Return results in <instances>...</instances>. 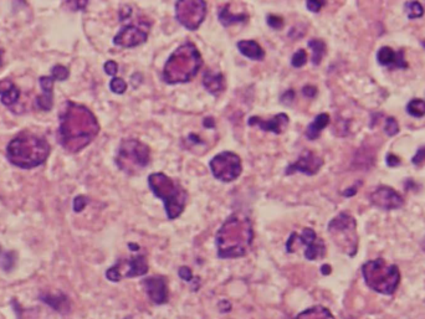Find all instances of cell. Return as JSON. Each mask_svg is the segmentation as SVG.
<instances>
[{
    "mask_svg": "<svg viewBox=\"0 0 425 319\" xmlns=\"http://www.w3.org/2000/svg\"><path fill=\"white\" fill-rule=\"evenodd\" d=\"M58 125V141L69 153H78L97 137L100 124L91 109L80 103L66 101Z\"/></svg>",
    "mask_w": 425,
    "mask_h": 319,
    "instance_id": "1",
    "label": "cell"
},
{
    "mask_svg": "<svg viewBox=\"0 0 425 319\" xmlns=\"http://www.w3.org/2000/svg\"><path fill=\"white\" fill-rule=\"evenodd\" d=\"M254 240L251 219L241 211H235L224 221L215 236L220 258H239L250 252Z\"/></svg>",
    "mask_w": 425,
    "mask_h": 319,
    "instance_id": "2",
    "label": "cell"
},
{
    "mask_svg": "<svg viewBox=\"0 0 425 319\" xmlns=\"http://www.w3.org/2000/svg\"><path fill=\"white\" fill-rule=\"evenodd\" d=\"M203 66V57L193 42L179 45L168 57L162 78L167 85L186 84L194 78Z\"/></svg>",
    "mask_w": 425,
    "mask_h": 319,
    "instance_id": "3",
    "label": "cell"
},
{
    "mask_svg": "<svg viewBox=\"0 0 425 319\" xmlns=\"http://www.w3.org/2000/svg\"><path fill=\"white\" fill-rule=\"evenodd\" d=\"M9 161L22 169H31L44 163L50 156V145L41 137L21 133L6 147Z\"/></svg>",
    "mask_w": 425,
    "mask_h": 319,
    "instance_id": "4",
    "label": "cell"
},
{
    "mask_svg": "<svg viewBox=\"0 0 425 319\" xmlns=\"http://www.w3.org/2000/svg\"><path fill=\"white\" fill-rule=\"evenodd\" d=\"M148 185L153 194L163 201L168 219L175 220L183 214L188 201V193L178 181L158 172L148 177Z\"/></svg>",
    "mask_w": 425,
    "mask_h": 319,
    "instance_id": "5",
    "label": "cell"
},
{
    "mask_svg": "<svg viewBox=\"0 0 425 319\" xmlns=\"http://www.w3.org/2000/svg\"><path fill=\"white\" fill-rule=\"evenodd\" d=\"M364 282L377 293L392 296L400 282V271L397 265H389L379 257L368 261L362 266Z\"/></svg>",
    "mask_w": 425,
    "mask_h": 319,
    "instance_id": "6",
    "label": "cell"
},
{
    "mask_svg": "<svg viewBox=\"0 0 425 319\" xmlns=\"http://www.w3.org/2000/svg\"><path fill=\"white\" fill-rule=\"evenodd\" d=\"M117 167L126 174H138L142 169L148 167L150 161V149L146 143L134 138L122 141L117 150Z\"/></svg>",
    "mask_w": 425,
    "mask_h": 319,
    "instance_id": "7",
    "label": "cell"
},
{
    "mask_svg": "<svg viewBox=\"0 0 425 319\" xmlns=\"http://www.w3.org/2000/svg\"><path fill=\"white\" fill-rule=\"evenodd\" d=\"M328 233L334 244L345 253L353 257L358 250V235H357V222L352 215L341 213L331 220L328 224Z\"/></svg>",
    "mask_w": 425,
    "mask_h": 319,
    "instance_id": "8",
    "label": "cell"
},
{
    "mask_svg": "<svg viewBox=\"0 0 425 319\" xmlns=\"http://www.w3.org/2000/svg\"><path fill=\"white\" fill-rule=\"evenodd\" d=\"M211 174L217 180L222 183H231L239 178L242 172L241 158L236 153L222 152L211 159L209 163Z\"/></svg>",
    "mask_w": 425,
    "mask_h": 319,
    "instance_id": "9",
    "label": "cell"
},
{
    "mask_svg": "<svg viewBox=\"0 0 425 319\" xmlns=\"http://www.w3.org/2000/svg\"><path fill=\"white\" fill-rule=\"evenodd\" d=\"M174 9L175 19L190 31L198 30L206 17V3L203 0L177 1Z\"/></svg>",
    "mask_w": 425,
    "mask_h": 319,
    "instance_id": "10",
    "label": "cell"
},
{
    "mask_svg": "<svg viewBox=\"0 0 425 319\" xmlns=\"http://www.w3.org/2000/svg\"><path fill=\"white\" fill-rule=\"evenodd\" d=\"M150 26H152L150 22L146 20H139L134 24H128L117 33L116 36L113 37V44L125 49H132V47L145 44L148 39Z\"/></svg>",
    "mask_w": 425,
    "mask_h": 319,
    "instance_id": "11",
    "label": "cell"
},
{
    "mask_svg": "<svg viewBox=\"0 0 425 319\" xmlns=\"http://www.w3.org/2000/svg\"><path fill=\"white\" fill-rule=\"evenodd\" d=\"M370 203L384 211L397 210L404 205L403 196L388 185H379L370 195Z\"/></svg>",
    "mask_w": 425,
    "mask_h": 319,
    "instance_id": "12",
    "label": "cell"
},
{
    "mask_svg": "<svg viewBox=\"0 0 425 319\" xmlns=\"http://www.w3.org/2000/svg\"><path fill=\"white\" fill-rule=\"evenodd\" d=\"M323 165V159L311 150L302 153L294 163L287 165L285 174L291 175L295 173H303L306 175H314L320 172Z\"/></svg>",
    "mask_w": 425,
    "mask_h": 319,
    "instance_id": "13",
    "label": "cell"
},
{
    "mask_svg": "<svg viewBox=\"0 0 425 319\" xmlns=\"http://www.w3.org/2000/svg\"><path fill=\"white\" fill-rule=\"evenodd\" d=\"M143 287L147 292L148 297L156 304H164L168 302L169 292H168L167 280L162 276H152L143 280Z\"/></svg>",
    "mask_w": 425,
    "mask_h": 319,
    "instance_id": "14",
    "label": "cell"
},
{
    "mask_svg": "<svg viewBox=\"0 0 425 319\" xmlns=\"http://www.w3.org/2000/svg\"><path fill=\"white\" fill-rule=\"evenodd\" d=\"M289 123L290 118L286 113H278L276 116H274L273 118H270V120H264V118H260L258 116H254L250 117L249 121H247V124L250 125V127L256 125L261 131L271 132V133L275 134L283 133V131L286 129Z\"/></svg>",
    "mask_w": 425,
    "mask_h": 319,
    "instance_id": "15",
    "label": "cell"
},
{
    "mask_svg": "<svg viewBox=\"0 0 425 319\" xmlns=\"http://www.w3.org/2000/svg\"><path fill=\"white\" fill-rule=\"evenodd\" d=\"M121 266L125 267L126 271L123 273V277L132 278V277H139V276H145L148 272V262L147 258L143 255H138L132 257L128 261H118Z\"/></svg>",
    "mask_w": 425,
    "mask_h": 319,
    "instance_id": "16",
    "label": "cell"
},
{
    "mask_svg": "<svg viewBox=\"0 0 425 319\" xmlns=\"http://www.w3.org/2000/svg\"><path fill=\"white\" fill-rule=\"evenodd\" d=\"M40 87L44 91L42 96L35 100V107L41 111H50L53 108V87H54V78L53 76H41L39 78Z\"/></svg>",
    "mask_w": 425,
    "mask_h": 319,
    "instance_id": "17",
    "label": "cell"
},
{
    "mask_svg": "<svg viewBox=\"0 0 425 319\" xmlns=\"http://www.w3.org/2000/svg\"><path fill=\"white\" fill-rule=\"evenodd\" d=\"M203 86L210 94L222 93L225 89V78L220 72H211L210 70H206L203 75Z\"/></svg>",
    "mask_w": 425,
    "mask_h": 319,
    "instance_id": "18",
    "label": "cell"
},
{
    "mask_svg": "<svg viewBox=\"0 0 425 319\" xmlns=\"http://www.w3.org/2000/svg\"><path fill=\"white\" fill-rule=\"evenodd\" d=\"M238 49L241 55L254 61H262L265 58L264 49L254 40H241L238 42Z\"/></svg>",
    "mask_w": 425,
    "mask_h": 319,
    "instance_id": "19",
    "label": "cell"
},
{
    "mask_svg": "<svg viewBox=\"0 0 425 319\" xmlns=\"http://www.w3.org/2000/svg\"><path fill=\"white\" fill-rule=\"evenodd\" d=\"M330 124V116L327 113H321L316 116L314 121L306 128V137L310 141H314L321 136V132Z\"/></svg>",
    "mask_w": 425,
    "mask_h": 319,
    "instance_id": "20",
    "label": "cell"
},
{
    "mask_svg": "<svg viewBox=\"0 0 425 319\" xmlns=\"http://www.w3.org/2000/svg\"><path fill=\"white\" fill-rule=\"evenodd\" d=\"M20 97V92L11 81H0V101L3 105L11 106L18 102Z\"/></svg>",
    "mask_w": 425,
    "mask_h": 319,
    "instance_id": "21",
    "label": "cell"
},
{
    "mask_svg": "<svg viewBox=\"0 0 425 319\" xmlns=\"http://www.w3.org/2000/svg\"><path fill=\"white\" fill-rule=\"evenodd\" d=\"M40 300L60 313L70 311V302L65 294H42Z\"/></svg>",
    "mask_w": 425,
    "mask_h": 319,
    "instance_id": "22",
    "label": "cell"
},
{
    "mask_svg": "<svg viewBox=\"0 0 425 319\" xmlns=\"http://www.w3.org/2000/svg\"><path fill=\"white\" fill-rule=\"evenodd\" d=\"M219 21L222 26L233 25V24H238V22H245L247 20L246 14H234L230 11V4H225L219 11Z\"/></svg>",
    "mask_w": 425,
    "mask_h": 319,
    "instance_id": "23",
    "label": "cell"
},
{
    "mask_svg": "<svg viewBox=\"0 0 425 319\" xmlns=\"http://www.w3.org/2000/svg\"><path fill=\"white\" fill-rule=\"evenodd\" d=\"M296 319H334V317L326 307L314 305L298 314Z\"/></svg>",
    "mask_w": 425,
    "mask_h": 319,
    "instance_id": "24",
    "label": "cell"
},
{
    "mask_svg": "<svg viewBox=\"0 0 425 319\" xmlns=\"http://www.w3.org/2000/svg\"><path fill=\"white\" fill-rule=\"evenodd\" d=\"M309 47L312 49V64L314 66H318L322 61V58L325 57L326 50H327L325 41L320 39H312L309 41Z\"/></svg>",
    "mask_w": 425,
    "mask_h": 319,
    "instance_id": "25",
    "label": "cell"
},
{
    "mask_svg": "<svg viewBox=\"0 0 425 319\" xmlns=\"http://www.w3.org/2000/svg\"><path fill=\"white\" fill-rule=\"evenodd\" d=\"M395 60H397V53L392 47L383 46L378 50L377 61L382 66H390V65L395 64Z\"/></svg>",
    "mask_w": 425,
    "mask_h": 319,
    "instance_id": "26",
    "label": "cell"
},
{
    "mask_svg": "<svg viewBox=\"0 0 425 319\" xmlns=\"http://www.w3.org/2000/svg\"><path fill=\"white\" fill-rule=\"evenodd\" d=\"M326 247L323 244L322 240L317 239L314 244H311L310 246L306 247L305 250V257L309 260V261H314L318 257H322L325 255Z\"/></svg>",
    "mask_w": 425,
    "mask_h": 319,
    "instance_id": "27",
    "label": "cell"
},
{
    "mask_svg": "<svg viewBox=\"0 0 425 319\" xmlns=\"http://www.w3.org/2000/svg\"><path fill=\"white\" fill-rule=\"evenodd\" d=\"M407 112L411 117H415V118H420V117L425 116V101L422 100V98L410 100L407 105Z\"/></svg>",
    "mask_w": 425,
    "mask_h": 319,
    "instance_id": "28",
    "label": "cell"
},
{
    "mask_svg": "<svg viewBox=\"0 0 425 319\" xmlns=\"http://www.w3.org/2000/svg\"><path fill=\"white\" fill-rule=\"evenodd\" d=\"M406 11L409 19H419L424 15V8L418 1H407Z\"/></svg>",
    "mask_w": 425,
    "mask_h": 319,
    "instance_id": "29",
    "label": "cell"
},
{
    "mask_svg": "<svg viewBox=\"0 0 425 319\" xmlns=\"http://www.w3.org/2000/svg\"><path fill=\"white\" fill-rule=\"evenodd\" d=\"M297 239H298V241H300V244L305 245V246L307 247L316 241L317 235H316V232H314V230H312V229H310V228H305L302 230V233H301L300 236L297 235Z\"/></svg>",
    "mask_w": 425,
    "mask_h": 319,
    "instance_id": "30",
    "label": "cell"
},
{
    "mask_svg": "<svg viewBox=\"0 0 425 319\" xmlns=\"http://www.w3.org/2000/svg\"><path fill=\"white\" fill-rule=\"evenodd\" d=\"M384 132L387 136L394 137L399 133V124H398L397 120L394 117H388L386 121V125H384Z\"/></svg>",
    "mask_w": 425,
    "mask_h": 319,
    "instance_id": "31",
    "label": "cell"
},
{
    "mask_svg": "<svg viewBox=\"0 0 425 319\" xmlns=\"http://www.w3.org/2000/svg\"><path fill=\"white\" fill-rule=\"evenodd\" d=\"M110 89H111V91L113 93L122 94L127 91V84H126V81L122 80V78L113 77L111 80V82H110Z\"/></svg>",
    "mask_w": 425,
    "mask_h": 319,
    "instance_id": "32",
    "label": "cell"
},
{
    "mask_svg": "<svg viewBox=\"0 0 425 319\" xmlns=\"http://www.w3.org/2000/svg\"><path fill=\"white\" fill-rule=\"evenodd\" d=\"M306 62H307V53L305 50H302V49L296 51L291 58V65L294 67H296V69L302 67Z\"/></svg>",
    "mask_w": 425,
    "mask_h": 319,
    "instance_id": "33",
    "label": "cell"
},
{
    "mask_svg": "<svg viewBox=\"0 0 425 319\" xmlns=\"http://www.w3.org/2000/svg\"><path fill=\"white\" fill-rule=\"evenodd\" d=\"M51 73H53L54 80L57 81H66L69 78V70L66 69L62 65H56L51 70Z\"/></svg>",
    "mask_w": 425,
    "mask_h": 319,
    "instance_id": "34",
    "label": "cell"
},
{
    "mask_svg": "<svg viewBox=\"0 0 425 319\" xmlns=\"http://www.w3.org/2000/svg\"><path fill=\"white\" fill-rule=\"evenodd\" d=\"M106 277H107V280L111 281V282H120L122 280V276H121L120 271H118L116 265L106 271Z\"/></svg>",
    "mask_w": 425,
    "mask_h": 319,
    "instance_id": "35",
    "label": "cell"
},
{
    "mask_svg": "<svg viewBox=\"0 0 425 319\" xmlns=\"http://www.w3.org/2000/svg\"><path fill=\"white\" fill-rule=\"evenodd\" d=\"M266 21L270 28L276 29V30H278L283 26V19L281 17H277V15H269Z\"/></svg>",
    "mask_w": 425,
    "mask_h": 319,
    "instance_id": "36",
    "label": "cell"
},
{
    "mask_svg": "<svg viewBox=\"0 0 425 319\" xmlns=\"http://www.w3.org/2000/svg\"><path fill=\"white\" fill-rule=\"evenodd\" d=\"M87 201H89V199H87L86 196H84V195H78V196H76L75 199H74V210H75L76 213H81V211L86 208Z\"/></svg>",
    "mask_w": 425,
    "mask_h": 319,
    "instance_id": "37",
    "label": "cell"
},
{
    "mask_svg": "<svg viewBox=\"0 0 425 319\" xmlns=\"http://www.w3.org/2000/svg\"><path fill=\"white\" fill-rule=\"evenodd\" d=\"M425 161V145L424 147H420L419 149L417 150V153H415V156L413 157V159H411V163L414 164V165H420V164H423Z\"/></svg>",
    "mask_w": 425,
    "mask_h": 319,
    "instance_id": "38",
    "label": "cell"
},
{
    "mask_svg": "<svg viewBox=\"0 0 425 319\" xmlns=\"http://www.w3.org/2000/svg\"><path fill=\"white\" fill-rule=\"evenodd\" d=\"M103 69H105V72L107 73V75L114 76L117 73V71H118V65H117L116 61L110 60V61H107L105 65H103Z\"/></svg>",
    "mask_w": 425,
    "mask_h": 319,
    "instance_id": "39",
    "label": "cell"
},
{
    "mask_svg": "<svg viewBox=\"0 0 425 319\" xmlns=\"http://www.w3.org/2000/svg\"><path fill=\"white\" fill-rule=\"evenodd\" d=\"M323 5H325V1H316V0H309V1H306V6H307V9H309L311 13H318Z\"/></svg>",
    "mask_w": 425,
    "mask_h": 319,
    "instance_id": "40",
    "label": "cell"
},
{
    "mask_svg": "<svg viewBox=\"0 0 425 319\" xmlns=\"http://www.w3.org/2000/svg\"><path fill=\"white\" fill-rule=\"evenodd\" d=\"M178 273H179V277H181L182 280L186 281V282H189V281H192L193 273H192V269L189 268V267H186V266L181 267V268H179V271H178Z\"/></svg>",
    "mask_w": 425,
    "mask_h": 319,
    "instance_id": "41",
    "label": "cell"
},
{
    "mask_svg": "<svg viewBox=\"0 0 425 319\" xmlns=\"http://www.w3.org/2000/svg\"><path fill=\"white\" fill-rule=\"evenodd\" d=\"M386 161H387V165H388V167L394 168V167H398V165L400 164V158L399 157L395 156V154H393V153H389L386 158Z\"/></svg>",
    "mask_w": 425,
    "mask_h": 319,
    "instance_id": "42",
    "label": "cell"
},
{
    "mask_svg": "<svg viewBox=\"0 0 425 319\" xmlns=\"http://www.w3.org/2000/svg\"><path fill=\"white\" fill-rule=\"evenodd\" d=\"M11 256H14V253H6L5 256H4L3 258V267L5 271H10L11 267L14 266V257H11Z\"/></svg>",
    "mask_w": 425,
    "mask_h": 319,
    "instance_id": "43",
    "label": "cell"
},
{
    "mask_svg": "<svg viewBox=\"0 0 425 319\" xmlns=\"http://www.w3.org/2000/svg\"><path fill=\"white\" fill-rule=\"evenodd\" d=\"M302 93L305 94L306 97L312 98L317 94V89L314 86H311V85H307V86H305L302 89Z\"/></svg>",
    "mask_w": 425,
    "mask_h": 319,
    "instance_id": "44",
    "label": "cell"
},
{
    "mask_svg": "<svg viewBox=\"0 0 425 319\" xmlns=\"http://www.w3.org/2000/svg\"><path fill=\"white\" fill-rule=\"evenodd\" d=\"M361 184H362V183H361V181H359L358 185H357V184H354V185L351 186V188L346 189L345 192L342 193V194H343V196L350 197V196H353V195H356V194H357V192H358V188H359V185H361Z\"/></svg>",
    "mask_w": 425,
    "mask_h": 319,
    "instance_id": "45",
    "label": "cell"
},
{
    "mask_svg": "<svg viewBox=\"0 0 425 319\" xmlns=\"http://www.w3.org/2000/svg\"><path fill=\"white\" fill-rule=\"evenodd\" d=\"M395 66L400 67V69H406V67H408V64H407V61L404 60V57H403V53H397Z\"/></svg>",
    "mask_w": 425,
    "mask_h": 319,
    "instance_id": "46",
    "label": "cell"
},
{
    "mask_svg": "<svg viewBox=\"0 0 425 319\" xmlns=\"http://www.w3.org/2000/svg\"><path fill=\"white\" fill-rule=\"evenodd\" d=\"M294 97H295V92L290 89V91H286V92H285V93L282 94V97H281V101H282L283 103H289V102H292Z\"/></svg>",
    "mask_w": 425,
    "mask_h": 319,
    "instance_id": "47",
    "label": "cell"
},
{
    "mask_svg": "<svg viewBox=\"0 0 425 319\" xmlns=\"http://www.w3.org/2000/svg\"><path fill=\"white\" fill-rule=\"evenodd\" d=\"M203 124L205 128H213L214 127V120L211 117H206L205 120H204Z\"/></svg>",
    "mask_w": 425,
    "mask_h": 319,
    "instance_id": "48",
    "label": "cell"
},
{
    "mask_svg": "<svg viewBox=\"0 0 425 319\" xmlns=\"http://www.w3.org/2000/svg\"><path fill=\"white\" fill-rule=\"evenodd\" d=\"M331 271H332V268H331L330 265H323L322 267H321V273L325 276H328L331 273Z\"/></svg>",
    "mask_w": 425,
    "mask_h": 319,
    "instance_id": "49",
    "label": "cell"
},
{
    "mask_svg": "<svg viewBox=\"0 0 425 319\" xmlns=\"http://www.w3.org/2000/svg\"><path fill=\"white\" fill-rule=\"evenodd\" d=\"M128 246H129V248H131V250H134V251L139 250V246L137 244H129Z\"/></svg>",
    "mask_w": 425,
    "mask_h": 319,
    "instance_id": "50",
    "label": "cell"
},
{
    "mask_svg": "<svg viewBox=\"0 0 425 319\" xmlns=\"http://www.w3.org/2000/svg\"><path fill=\"white\" fill-rule=\"evenodd\" d=\"M1 55H3V53H1V50H0V65H1Z\"/></svg>",
    "mask_w": 425,
    "mask_h": 319,
    "instance_id": "51",
    "label": "cell"
},
{
    "mask_svg": "<svg viewBox=\"0 0 425 319\" xmlns=\"http://www.w3.org/2000/svg\"><path fill=\"white\" fill-rule=\"evenodd\" d=\"M423 45H424V47H425V41H424V42H423Z\"/></svg>",
    "mask_w": 425,
    "mask_h": 319,
    "instance_id": "52",
    "label": "cell"
}]
</instances>
